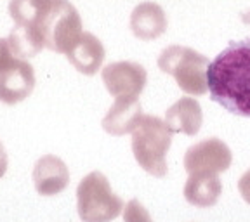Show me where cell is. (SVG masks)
<instances>
[{"instance_id": "1", "label": "cell", "mask_w": 250, "mask_h": 222, "mask_svg": "<svg viewBox=\"0 0 250 222\" xmlns=\"http://www.w3.org/2000/svg\"><path fill=\"white\" fill-rule=\"evenodd\" d=\"M210 99L226 111L250 118V39L231 42L207 70Z\"/></svg>"}, {"instance_id": "2", "label": "cell", "mask_w": 250, "mask_h": 222, "mask_svg": "<svg viewBox=\"0 0 250 222\" xmlns=\"http://www.w3.org/2000/svg\"><path fill=\"white\" fill-rule=\"evenodd\" d=\"M172 144V132L162 118L143 115L132 130V153L139 167L153 177L167 176V153Z\"/></svg>"}, {"instance_id": "3", "label": "cell", "mask_w": 250, "mask_h": 222, "mask_svg": "<svg viewBox=\"0 0 250 222\" xmlns=\"http://www.w3.org/2000/svg\"><path fill=\"white\" fill-rule=\"evenodd\" d=\"M43 45L49 51L68 54L82 37V18L70 0H47L37 23Z\"/></svg>"}, {"instance_id": "4", "label": "cell", "mask_w": 250, "mask_h": 222, "mask_svg": "<svg viewBox=\"0 0 250 222\" xmlns=\"http://www.w3.org/2000/svg\"><path fill=\"white\" fill-rule=\"evenodd\" d=\"M124 200L111 189L104 174L94 170L77 187V212L82 222H111L122 214Z\"/></svg>"}, {"instance_id": "5", "label": "cell", "mask_w": 250, "mask_h": 222, "mask_svg": "<svg viewBox=\"0 0 250 222\" xmlns=\"http://www.w3.org/2000/svg\"><path fill=\"white\" fill-rule=\"evenodd\" d=\"M208 64L207 56L184 45H170L158 56V68L164 73L172 75L179 89L191 96H203L208 90Z\"/></svg>"}, {"instance_id": "6", "label": "cell", "mask_w": 250, "mask_h": 222, "mask_svg": "<svg viewBox=\"0 0 250 222\" xmlns=\"http://www.w3.org/2000/svg\"><path fill=\"white\" fill-rule=\"evenodd\" d=\"M233 155L217 137H208L189 146L184 155V168L189 176L193 174H221L231 167Z\"/></svg>"}, {"instance_id": "7", "label": "cell", "mask_w": 250, "mask_h": 222, "mask_svg": "<svg viewBox=\"0 0 250 222\" xmlns=\"http://www.w3.org/2000/svg\"><path fill=\"white\" fill-rule=\"evenodd\" d=\"M101 78L113 98H137L145 90L148 73L139 62L117 61L104 66Z\"/></svg>"}, {"instance_id": "8", "label": "cell", "mask_w": 250, "mask_h": 222, "mask_svg": "<svg viewBox=\"0 0 250 222\" xmlns=\"http://www.w3.org/2000/svg\"><path fill=\"white\" fill-rule=\"evenodd\" d=\"M35 89V71L24 59H16L11 66L0 71V102L18 104L30 98Z\"/></svg>"}, {"instance_id": "9", "label": "cell", "mask_w": 250, "mask_h": 222, "mask_svg": "<svg viewBox=\"0 0 250 222\" xmlns=\"http://www.w3.org/2000/svg\"><path fill=\"white\" fill-rule=\"evenodd\" d=\"M31 179L35 189L42 196H54L62 193L70 184V170L66 163L56 155H43L33 167Z\"/></svg>"}, {"instance_id": "10", "label": "cell", "mask_w": 250, "mask_h": 222, "mask_svg": "<svg viewBox=\"0 0 250 222\" xmlns=\"http://www.w3.org/2000/svg\"><path fill=\"white\" fill-rule=\"evenodd\" d=\"M143 117V108L137 98H115L113 106L108 109L101 125L109 136H125L132 132Z\"/></svg>"}, {"instance_id": "11", "label": "cell", "mask_w": 250, "mask_h": 222, "mask_svg": "<svg viewBox=\"0 0 250 222\" xmlns=\"http://www.w3.org/2000/svg\"><path fill=\"white\" fill-rule=\"evenodd\" d=\"M165 123L172 134L196 136L202 129V106L195 98H181L165 113Z\"/></svg>"}, {"instance_id": "12", "label": "cell", "mask_w": 250, "mask_h": 222, "mask_svg": "<svg viewBox=\"0 0 250 222\" xmlns=\"http://www.w3.org/2000/svg\"><path fill=\"white\" fill-rule=\"evenodd\" d=\"M130 30L139 40H153L167 30V14L155 2H141L130 14Z\"/></svg>"}, {"instance_id": "13", "label": "cell", "mask_w": 250, "mask_h": 222, "mask_svg": "<svg viewBox=\"0 0 250 222\" xmlns=\"http://www.w3.org/2000/svg\"><path fill=\"white\" fill-rule=\"evenodd\" d=\"M104 56L106 52L101 40L96 35H92V33H89V31H83L82 37L78 39V42L70 49L66 58L77 71L87 75V77H92L101 68Z\"/></svg>"}, {"instance_id": "14", "label": "cell", "mask_w": 250, "mask_h": 222, "mask_svg": "<svg viewBox=\"0 0 250 222\" xmlns=\"http://www.w3.org/2000/svg\"><path fill=\"white\" fill-rule=\"evenodd\" d=\"M223 182L217 174H193L184 184V198L196 208H208L217 203Z\"/></svg>"}, {"instance_id": "15", "label": "cell", "mask_w": 250, "mask_h": 222, "mask_svg": "<svg viewBox=\"0 0 250 222\" xmlns=\"http://www.w3.org/2000/svg\"><path fill=\"white\" fill-rule=\"evenodd\" d=\"M124 222H153V217L145 208V205L139 200L134 198L125 205Z\"/></svg>"}, {"instance_id": "16", "label": "cell", "mask_w": 250, "mask_h": 222, "mask_svg": "<svg viewBox=\"0 0 250 222\" xmlns=\"http://www.w3.org/2000/svg\"><path fill=\"white\" fill-rule=\"evenodd\" d=\"M16 59H20V58H16V56L12 54L11 45H9V40L0 39V71L11 66Z\"/></svg>"}, {"instance_id": "17", "label": "cell", "mask_w": 250, "mask_h": 222, "mask_svg": "<svg viewBox=\"0 0 250 222\" xmlns=\"http://www.w3.org/2000/svg\"><path fill=\"white\" fill-rule=\"evenodd\" d=\"M238 191L242 198L250 205V170H247L238 181Z\"/></svg>"}, {"instance_id": "18", "label": "cell", "mask_w": 250, "mask_h": 222, "mask_svg": "<svg viewBox=\"0 0 250 222\" xmlns=\"http://www.w3.org/2000/svg\"><path fill=\"white\" fill-rule=\"evenodd\" d=\"M7 165H9L7 153H5L4 144L0 142V177H4V176H5V172H7Z\"/></svg>"}, {"instance_id": "19", "label": "cell", "mask_w": 250, "mask_h": 222, "mask_svg": "<svg viewBox=\"0 0 250 222\" xmlns=\"http://www.w3.org/2000/svg\"><path fill=\"white\" fill-rule=\"evenodd\" d=\"M242 18H243V21H245V23H250V12H245Z\"/></svg>"}]
</instances>
